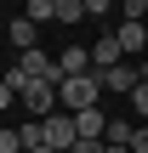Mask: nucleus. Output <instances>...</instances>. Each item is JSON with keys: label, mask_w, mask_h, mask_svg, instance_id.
Instances as JSON below:
<instances>
[{"label": "nucleus", "mask_w": 148, "mask_h": 153, "mask_svg": "<svg viewBox=\"0 0 148 153\" xmlns=\"http://www.w3.org/2000/svg\"><path fill=\"white\" fill-rule=\"evenodd\" d=\"M97 102H103V74H97V68L63 79V114H86V108H97Z\"/></svg>", "instance_id": "nucleus-1"}, {"label": "nucleus", "mask_w": 148, "mask_h": 153, "mask_svg": "<svg viewBox=\"0 0 148 153\" xmlns=\"http://www.w3.org/2000/svg\"><path fill=\"white\" fill-rule=\"evenodd\" d=\"M40 131H46V148H57V153H74V142H80V125H74V114H51V119H40Z\"/></svg>", "instance_id": "nucleus-2"}, {"label": "nucleus", "mask_w": 148, "mask_h": 153, "mask_svg": "<svg viewBox=\"0 0 148 153\" xmlns=\"http://www.w3.org/2000/svg\"><path fill=\"white\" fill-rule=\"evenodd\" d=\"M120 62H125V45H120V34H114V28H103V34L91 40V68H97V74H108V68H120Z\"/></svg>", "instance_id": "nucleus-3"}, {"label": "nucleus", "mask_w": 148, "mask_h": 153, "mask_svg": "<svg viewBox=\"0 0 148 153\" xmlns=\"http://www.w3.org/2000/svg\"><path fill=\"white\" fill-rule=\"evenodd\" d=\"M17 68H23L29 79H34V74H51V79H63V68H57V62H51L40 45H34V51H17Z\"/></svg>", "instance_id": "nucleus-4"}, {"label": "nucleus", "mask_w": 148, "mask_h": 153, "mask_svg": "<svg viewBox=\"0 0 148 153\" xmlns=\"http://www.w3.org/2000/svg\"><path fill=\"white\" fill-rule=\"evenodd\" d=\"M57 68H63V79L68 74H91V45H63L57 51Z\"/></svg>", "instance_id": "nucleus-5"}, {"label": "nucleus", "mask_w": 148, "mask_h": 153, "mask_svg": "<svg viewBox=\"0 0 148 153\" xmlns=\"http://www.w3.org/2000/svg\"><path fill=\"white\" fill-rule=\"evenodd\" d=\"M114 34H120V45H125V57H143V51H148V23H120Z\"/></svg>", "instance_id": "nucleus-6"}, {"label": "nucleus", "mask_w": 148, "mask_h": 153, "mask_svg": "<svg viewBox=\"0 0 148 153\" xmlns=\"http://www.w3.org/2000/svg\"><path fill=\"white\" fill-rule=\"evenodd\" d=\"M74 125H80V136H97V142H103V136H108V114H103V102L86 108V114H74Z\"/></svg>", "instance_id": "nucleus-7"}, {"label": "nucleus", "mask_w": 148, "mask_h": 153, "mask_svg": "<svg viewBox=\"0 0 148 153\" xmlns=\"http://www.w3.org/2000/svg\"><path fill=\"white\" fill-rule=\"evenodd\" d=\"M34 34H40V23H29V17H11V45H17V51H34Z\"/></svg>", "instance_id": "nucleus-8"}, {"label": "nucleus", "mask_w": 148, "mask_h": 153, "mask_svg": "<svg viewBox=\"0 0 148 153\" xmlns=\"http://www.w3.org/2000/svg\"><path fill=\"white\" fill-rule=\"evenodd\" d=\"M131 136H137V119H108V136H103V142H114V148H131Z\"/></svg>", "instance_id": "nucleus-9"}, {"label": "nucleus", "mask_w": 148, "mask_h": 153, "mask_svg": "<svg viewBox=\"0 0 148 153\" xmlns=\"http://www.w3.org/2000/svg\"><path fill=\"white\" fill-rule=\"evenodd\" d=\"M23 17H29V23H57V0H29Z\"/></svg>", "instance_id": "nucleus-10"}, {"label": "nucleus", "mask_w": 148, "mask_h": 153, "mask_svg": "<svg viewBox=\"0 0 148 153\" xmlns=\"http://www.w3.org/2000/svg\"><path fill=\"white\" fill-rule=\"evenodd\" d=\"M80 17H91L86 11V0H57V23L68 28V23H80Z\"/></svg>", "instance_id": "nucleus-11"}, {"label": "nucleus", "mask_w": 148, "mask_h": 153, "mask_svg": "<svg viewBox=\"0 0 148 153\" xmlns=\"http://www.w3.org/2000/svg\"><path fill=\"white\" fill-rule=\"evenodd\" d=\"M120 23H148V0H120Z\"/></svg>", "instance_id": "nucleus-12"}, {"label": "nucleus", "mask_w": 148, "mask_h": 153, "mask_svg": "<svg viewBox=\"0 0 148 153\" xmlns=\"http://www.w3.org/2000/svg\"><path fill=\"white\" fill-rule=\"evenodd\" d=\"M131 114H137V119H143V125H148V79H143V85H137V91H131Z\"/></svg>", "instance_id": "nucleus-13"}, {"label": "nucleus", "mask_w": 148, "mask_h": 153, "mask_svg": "<svg viewBox=\"0 0 148 153\" xmlns=\"http://www.w3.org/2000/svg\"><path fill=\"white\" fill-rule=\"evenodd\" d=\"M74 153H108V142H97V136H80V142H74Z\"/></svg>", "instance_id": "nucleus-14"}, {"label": "nucleus", "mask_w": 148, "mask_h": 153, "mask_svg": "<svg viewBox=\"0 0 148 153\" xmlns=\"http://www.w3.org/2000/svg\"><path fill=\"white\" fill-rule=\"evenodd\" d=\"M114 6H120V0H86V11H91V17H108Z\"/></svg>", "instance_id": "nucleus-15"}, {"label": "nucleus", "mask_w": 148, "mask_h": 153, "mask_svg": "<svg viewBox=\"0 0 148 153\" xmlns=\"http://www.w3.org/2000/svg\"><path fill=\"white\" fill-rule=\"evenodd\" d=\"M131 153H148V125L137 119V136H131Z\"/></svg>", "instance_id": "nucleus-16"}, {"label": "nucleus", "mask_w": 148, "mask_h": 153, "mask_svg": "<svg viewBox=\"0 0 148 153\" xmlns=\"http://www.w3.org/2000/svg\"><path fill=\"white\" fill-rule=\"evenodd\" d=\"M108 153H131V148H114V142H108Z\"/></svg>", "instance_id": "nucleus-17"}, {"label": "nucleus", "mask_w": 148, "mask_h": 153, "mask_svg": "<svg viewBox=\"0 0 148 153\" xmlns=\"http://www.w3.org/2000/svg\"><path fill=\"white\" fill-rule=\"evenodd\" d=\"M29 153H57V148H29Z\"/></svg>", "instance_id": "nucleus-18"}]
</instances>
